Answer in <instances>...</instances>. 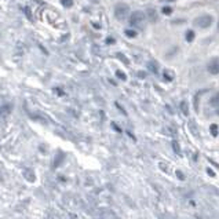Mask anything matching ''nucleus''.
<instances>
[{
  "label": "nucleus",
  "mask_w": 219,
  "mask_h": 219,
  "mask_svg": "<svg viewBox=\"0 0 219 219\" xmlns=\"http://www.w3.org/2000/svg\"><path fill=\"white\" fill-rule=\"evenodd\" d=\"M212 21L214 19L211 15H200L196 18V25L200 28H208V26H211Z\"/></svg>",
  "instance_id": "7ed1b4c3"
},
{
  "label": "nucleus",
  "mask_w": 219,
  "mask_h": 219,
  "mask_svg": "<svg viewBox=\"0 0 219 219\" xmlns=\"http://www.w3.org/2000/svg\"><path fill=\"white\" fill-rule=\"evenodd\" d=\"M145 22V14L142 11H134L130 15V23L133 26H142Z\"/></svg>",
  "instance_id": "f03ea898"
},
{
  "label": "nucleus",
  "mask_w": 219,
  "mask_h": 219,
  "mask_svg": "<svg viewBox=\"0 0 219 219\" xmlns=\"http://www.w3.org/2000/svg\"><path fill=\"white\" fill-rule=\"evenodd\" d=\"M210 103L212 106H219V92H216L215 95L212 96V98L210 99Z\"/></svg>",
  "instance_id": "423d86ee"
},
{
  "label": "nucleus",
  "mask_w": 219,
  "mask_h": 219,
  "mask_svg": "<svg viewBox=\"0 0 219 219\" xmlns=\"http://www.w3.org/2000/svg\"><path fill=\"white\" fill-rule=\"evenodd\" d=\"M180 110H182V113L185 114V116L189 114V106H187L186 101H182V102H180Z\"/></svg>",
  "instance_id": "39448f33"
},
{
  "label": "nucleus",
  "mask_w": 219,
  "mask_h": 219,
  "mask_svg": "<svg viewBox=\"0 0 219 219\" xmlns=\"http://www.w3.org/2000/svg\"><path fill=\"white\" fill-rule=\"evenodd\" d=\"M210 131H211V135H212V137H218L219 130H218V126H216V124H212V126L210 127Z\"/></svg>",
  "instance_id": "6e6552de"
},
{
  "label": "nucleus",
  "mask_w": 219,
  "mask_h": 219,
  "mask_svg": "<svg viewBox=\"0 0 219 219\" xmlns=\"http://www.w3.org/2000/svg\"><path fill=\"white\" fill-rule=\"evenodd\" d=\"M176 176H178V178L180 179V180H183V179H185V174H183L182 171H180V169H176Z\"/></svg>",
  "instance_id": "4468645a"
},
{
  "label": "nucleus",
  "mask_w": 219,
  "mask_h": 219,
  "mask_svg": "<svg viewBox=\"0 0 219 219\" xmlns=\"http://www.w3.org/2000/svg\"><path fill=\"white\" fill-rule=\"evenodd\" d=\"M126 34H127V36L128 37H135V36H137V32H135V30H126Z\"/></svg>",
  "instance_id": "2eb2a0df"
},
{
  "label": "nucleus",
  "mask_w": 219,
  "mask_h": 219,
  "mask_svg": "<svg viewBox=\"0 0 219 219\" xmlns=\"http://www.w3.org/2000/svg\"><path fill=\"white\" fill-rule=\"evenodd\" d=\"M193 39H194V32L193 30H187V33H186V40L189 41H193Z\"/></svg>",
  "instance_id": "9d476101"
},
{
  "label": "nucleus",
  "mask_w": 219,
  "mask_h": 219,
  "mask_svg": "<svg viewBox=\"0 0 219 219\" xmlns=\"http://www.w3.org/2000/svg\"><path fill=\"white\" fill-rule=\"evenodd\" d=\"M149 68H152L153 72H157V68H156V64H154V62H149Z\"/></svg>",
  "instance_id": "a211bd4d"
},
{
  "label": "nucleus",
  "mask_w": 219,
  "mask_h": 219,
  "mask_svg": "<svg viewBox=\"0 0 219 219\" xmlns=\"http://www.w3.org/2000/svg\"><path fill=\"white\" fill-rule=\"evenodd\" d=\"M204 92H207V90H203V91H200L199 94H196V96H194V109H196V110H199V98H200L201 94H204Z\"/></svg>",
  "instance_id": "0eeeda50"
},
{
  "label": "nucleus",
  "mask_w": 219,
  "mask_h": 219,
  "mask_svg": "<svg viewBox=\"0 0 219 219\" xmlns=\"http://www.w3.org/2000/svg\"><path fill=\"white\" fill-rule=\"evenodd\" d=\"M171 145H172V149L175 150L176 154H180V148H179V143H178V142H176V141H172Z\"/></svg>",
  "instance_id": "1a4fd4ad"
},
{
  "label": "nucleus",
  "mask_w": 219,
  "mask_h": 219,
  "mask_svg": "<svg viewBox=\"0 0 219 219\" xmlns=\"http://www.w3.org/2000/svg\"><path fill=\"white\" fill-rule=\"evenodd\" d=\"M128 13H130V7L126 3H117L116 7H114V17L119 21L126 19L128 17Z\"/></svg>",
  "instance_id": "f257e3e1"
},
{
  "label": "nucleus",
  "mask_w": 219,
  "mask_h": 219,
  "mask_svg": "<svg viewBox=\"0 0 219 219\" xmlns=\"http://www.w3.org/2000/svg\"><path fill=\"white\" fill-rule=\"evenodd\" d=\"M208 72L211 73V75H219V58H214V60L210 61V64H208Z\"/></svg>",
  "instance_id": "20e7f679"
},
{
  "label": "nucleus",
  "mask_w": 219,
  "mask_h": 219,
  "mask_svg": "<svg viewBox=\"0 0 219 219\" xmlns=\"http://www.w3.org/2000/svg\"><path fill=\"white\" fill-rule=\"evenodd\" d=\"M207 172H208V175H211V176H215V174H214V171L211 168H207Z\"/></svg>",
  "instance_id": "aec40b11"
},
{
  "label": "nucleus",
  "mask_w": 219,
  "mask_h": 219,
  "mask_svg": "<svg viewBox=\"0 0 219 219\" xmlns=\"http://www.w3.org/2000/svg\"><path fill=\"white\" fill-rule=\"evenodd\" d=\"M61 3L64 7H72L73 6V0H61Z\"/></svg>",
  "instance_id": "9b49d317"
},
{
  "label": "nucleus",
  "mask_w": 219,
  "mask_h": 219,
  "mask_svg": "<svg viewBox=\"0 0 219 219\" xmlns=\"http://www.w3.org/2000/svg\"><path fill=\"white\" fill-rule=\"evenodd\" d=\"M159 167H160V168H161V169H164L165 172H169V171H168V168H167V167H168V165H167L165 163H160Z\"/></svg>",
  "instance_id": "f3484780"
},
{
  "label": "nucleus",
  "mask_w": 219,
  "mask_h": 219,
  "mask_svg": "<svg viewBox=\"0 0 219 219\" xmlns=\"http://www.w3.org/2000/svg\"><path fill=\"white\" fill-rule=\"evenodd\" d=\"M161 13L164 14V15H169V14L172 13V8H171V7H164V8L161 10Z\"/></svg>",
  "instance_id": "ddd939ff"
},
{
  "label": "nucleus",
  "mask_w": 219,
  "mask_h": 219,
  "mask_svg": "<svg viewBox=\"0 0 219 219\" xmlns=\"http://www.w3.org/2000/svg\"><path fill=\"white\" fill-rule=\"evenodd\" d=\"M117 76H119L120 79H123V80H126V75L124 73H121V72H117Z\"/></svg>",
  "instance_id": "6ab92c4d"
},
{
  "label": "nucleus",
  "mask_w": 219,
  "mask_h": 219,
  "mask_svg": "<svg viewBox=\"0 0 219 219\" xmlns=\"http://www.w3.org/2000/svg\"><path fill=\"white\" fill-rule=\"evenodd\" d=\"M164 77H165V80H172L174 79V73H171V72H168V70H165L164 72Z\"/></svg>",
  "instance_id": "f8f14e48"
},
{
  "label": "nucleus",
  "mask_w": 219,
  "mask_h": 219,
  "mask_svg": "<svg viewBox=\"0 0 219 219\" xmlns=\"http://www.w3.org/2000/svg\"><path fill=\"white\" fill-rule=\"evenodd\" d=\"M216 113H218V114H219V109H218V112H216Z\"/></svg>",
  "instance_id": "412c9836"
},
{
  "label": "nucleus",
  "mask_w": 219,
  "mask_h": 219,
  "mask_svg": "<svg viewBox=\"0 0 219 219\" xmlns=\"http://www.w3.org/2000/svg\"><path fill=\"white\" fill-rule=\"evenodd\" d=\"M23 13H25L26 15H28V18H29V21H32V14H30V10L28 8V7H25V8H23Z\"/></svg>",
  "instance_id": "dca6fc26"
}]
</instances>
